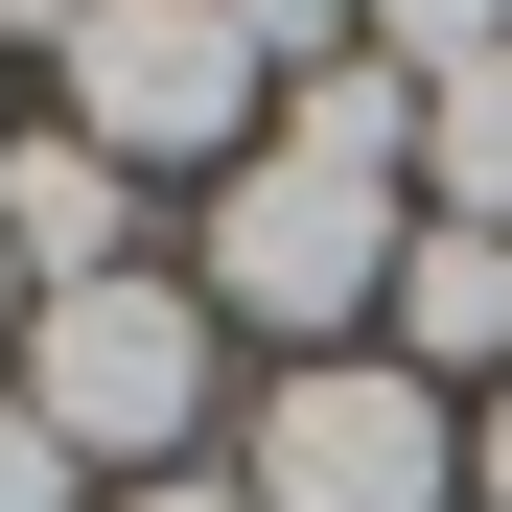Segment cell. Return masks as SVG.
I'll use <instances>...</instances> for the list:
<instances>
[{
    "instance_id": "cell-1",
    "label": "cell",
    "mask_w": 512,
    "mask_h": 512,
    "mask_svg": "<svg viewBox=\"0 0 512 512\" xmlns=\"http://www.w3.org/2000/svg\"><path fill=\"white\" fill-rule=\"evenodd\" d=\"M396 256H419V187H373L326 140H256L210 187V326H280V373H303V350H350L396 303Z\"/></svg>"
},
{
    "instance_id": "cell-2",
    "label": "cell",
    "mask_w": 512,
    "mask_h": 512,
    "mask_svg": "<svg viewBox=\"0 0 512 512\" xmlns=\"http://www.w3.org/2000/svg\"><path fill=\"white\" fill-rule=\"evenodd\" d=\"M0 396H24L70 466L163 489L187 419L233 396V326H210V280H70V303H24V373H0Z\"/></svg>"
},
{
    "instance_id": "cell-3",
    "label": "cell",
    "mask_w": 512,
    "mask_h": 512,
    "mask_svg": "<svg viewBox=\"0 0 512 512\" xmlns=\"http://www.w3.org/2000/svg\"><path fill=\"white\" fill-rule=\"evenodd\" d=\"M47 70H70V140H94V163H210V187H233V163L280 140V117H256L280 70L233 47V0H94Z\"/></svg>"
},
{
    "instance_id": "cell-4",
    "label": "cell",
    "mask_w": 512,
    "mask_h": 512,
    "mask_svg": "<svg viewBox=\"0 0 512 512\" xmlns=\"http://www.w3.org/2000/svg\"><path fill=\"white\" fill-rule=\"evenodd\" d=\"M233 489H256V512H443V489H466V419L419 396L396 350H303V373H256Z\"/></svg>"
},
{
    "instance_id": "cell-5",
    "label": "cell",
    "mask_w": 512,
    "mask_h": 512,
    "mask_svg": "<svg viewBox=\"0 0 512 512\" xmlns=\"http://www.w3.org/2000/svg\"><path fill=\"white\" fill-rule=\"evenodd\" d=\"M0 256H24V303H70V280H140V163H94V140H0Z\"/></svg>"
},
{
    "instance_id": "cell-6",
    "label": "cell",
    "mask_w": 512,
    "mask_h": 512,
    "mask_svg": "<svg viewBox=\"0 0 512 512\" xmlns=\"http://www.w3.org/2000/svg\"><path fill=\"white\" fill-rule=\"evenodd\" d=\"M396 373L419 396H443V373H512V233H443V210H419V256H396Z\"/></svg>"
},
{
    "instance_id": "cell-7",
    "label": "cell",
    "mask_w": 512,
    "mask_h": 512,
    "mask_svg": "<svg viewBox=\"0 0 512 512\" xmlns=\"http://www.w3.org/2000/svg\"><path fill=\"white\" fill-rule=\"evenodd\" d=\"M419 187H443V233H512V47L419 94Z\"/></svg>"
},
{
    "instance_id": "cell-8",
    "label": "cell",
    "mask_w": 512,
    "mask_h": 512,
    "mask_svg": "<svg viewBox=\"0 0 512 512\" xmlns=\"http://www.w3.org/2000/svg\"><path fill=\"white\" fill-rule=\"evenodd\" d=\"M512 47V0H373V70L396 94H443V70H489Z\"/></svg>"
},
{
    "instance_id": "cell-9",
    "label": "cell",
    "mask_w": 512,
    "mask_h": 512,
    "mask_svg": "<svg viewBox=\"0 0 512 512\" xmlns=\"http://www.w3.org/2000/svg\"><path fill=\"white\" fill-rule=\"evenodd\" d=\"M233 47L303 94V70H350V47H373V0H233Z\"/></svg>"
},
{
    "instance_id": "cell-10",
    "label": "cell",
    "mask_w": 512,
    "mask_h": 512,
    "mask_svg": "<svg viewBox=\"0 0 512 512\" xmlns=\"http://www.w3.org/2000/svg\"><path fill=\"white\" fill-rule=\"evenodd\" d=\"M70 489H94V466H70V443H47L24 396H0V512H70Z\"/></svg>"
},
{
    "instance_id": "cell-11",
    "label": "cell",
    "mask_w": 512,
    "mask_h": 512,
    "mask_svg": "<svg viewBox=\"0 0 512 512\" xmlns=\"http://www.w3.org/2000/svg\"><path fill=\"white\" fill-rule=\"evenodd\" d=\"M117 512H256V489H233V466H163V489H117Z\"/></svg>"
},
{
    "instance_id": "cell-12",
    "label": "cell",
    "mask_w": 512,
    "mask_h": 512,
    "mask_svg": "<svg viewBox=\"0 0 512 512\" xmlns=\"http://www.w3.org/2000/svg\"><path fill=\"white\" fill-rule=\"evenodd\" d=\"M466 489H489V512H512V396H489V419H466Z\"/></svg>"
},
{
    "instance_id": "cell-13",
    "label": "cell",
    "mask_w": 512,
    "mask_h": 512,
    "mask_svg": "<svg viewBox=\"0 0 512 512\" xmlns=\"http://www.w3.org/2000/svg\"><path fill=\"white\" fill-rule=\"evenodd\" d=\"M0 373H24V256H0Z\"/></svg>"
}]
</instances>
